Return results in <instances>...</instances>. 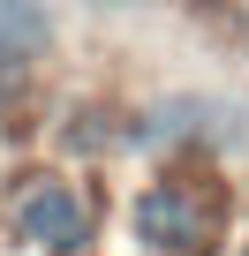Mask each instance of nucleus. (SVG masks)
<instances>
[{
	"label": "nucleus",
	"mask_w": 249,
	"mask_h": 256,
	"mask_svg": "<svg viewBox=\"0 0 249 256\" xmlns=\"http://www.w3.org/2000/svg\"><path fill=\"white\" fill-rule=\"evenodd\" d=\"M8 226H16V241H31V248H46V256H76V248L91 241L98 211H91V196H83L76 181L31 174V181L8 196Z\"/></svg>",
	"instance_id": "nucleus-2"
},
{
	"label": "nucleus",
	"mask_w": 249,
	"mask_h": 256,
	"mask_svg": "<svg viewBox=\"0 0 249 256\" xmlns=\"http://www.w3.org/2000/svg\"><path fill=\"white\" fill-rule=\"evenodd\" d=\"M38 46H46V16L31 8V0H8V8H0V60L38 53Z\"/></svg>",
	"instance_id": "nucleus-3"
},
{
	"label": "nucleus",
	"mask_w": 249,
	"mask_h": 256,
	"mask_svg": "<svg viewBox=\"0 0 249 256\" xmlns=\"http://www.w3.org/2000/svg\"><path fill=\"white\" fill-rule=\"evenodd\" d=\"M129 226L144 248L159 256H204L211 234H219V196L204 181H151L136 204H129Z\"/></svg>",
	"instance_id": "nucleus-1"
}]
</instances>
